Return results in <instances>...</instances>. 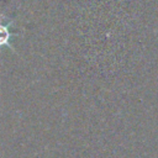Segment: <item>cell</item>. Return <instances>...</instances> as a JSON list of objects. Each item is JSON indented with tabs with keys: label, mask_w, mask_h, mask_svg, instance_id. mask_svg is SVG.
Returning <instances> with one entry per match:
<instances>
[{
	"label": "cell",
	"mask_w": 158,
	"mask_h": 158,
	"mask_svg": "<svg viewBox=\"0 0 158 158\" xmlns=\"http://www.w3.org/2000/svg\"><path fill=\"white\" fill-rule=\"evenodd\" d=\"M4 19H5V15L0 14V51H1V47H4V46H6V47L11 48L12 51H15V49L12 48V46L10 44L11 32H10V30H9L14 21L11 20L10 22L4 23V22H2V21H4Z\"/></svg>",
	"instance_id": "obj_1"
}]
</instances>
